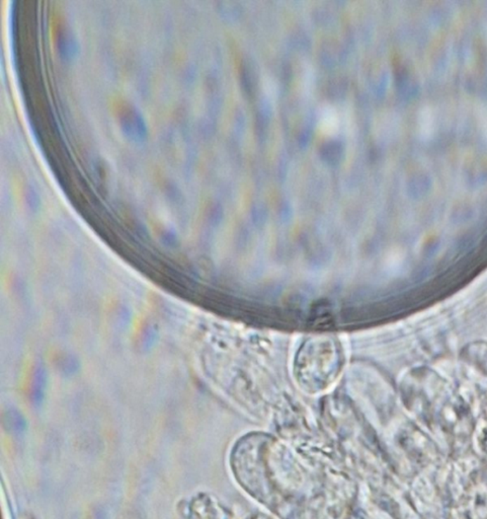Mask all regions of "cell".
I'll return each instance as SVG.
<instances>
[{"mask_svg": "<svg viewBox=\"0 0 487 519\" xmlns=\"http://www.w3.org/2000/svg\"><path fill=\"white\" fill-rule=\"evenodd\" d=\"M318 130L325 136L338 135L341 128V117L336 108L331 104L324 103L318 110Z\"/></svg>", "mask_w": 487, "mask_h": 519, "instance_id": "obj_1", "label": "cell"}, {"mask_svg": "<svg viewBox=\"0 0 487 519\" xmlns=\"http://www.w3.org/2000/svg\"><path fill=\"white\" fill-rule=\"evenodd\" d=\"M264 89L270 98H274L276 96L277 87L271 77H267L264 80Z\"/></svg>", "mask_w": 487, "mask_h": 519, "instance_id": "obj_2", "label": "cell"}]
</instances>
